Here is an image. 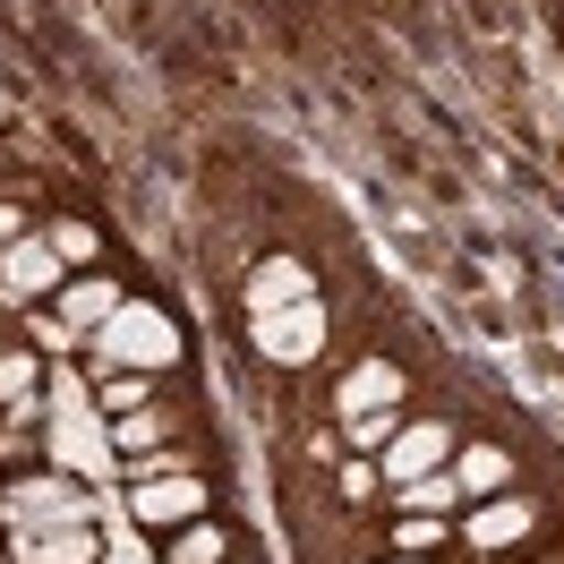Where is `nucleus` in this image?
Listing matches in <instances>:
<instances>
[{
	"label": "nucleus",
	"instance_id": "nucleus-1",
	"mask_svg": "<svg viewBox=\"0 0 564 564\" xmlns=\"http://www.w3.org/2000/svg\"><path fill=\"white\" fill-rule=\"evenodd\" d=\"M86 359H95L104 377L111 368H145V377H154V368L180 359V325L163 317V308H145V300H120V308L86 334Z\"/></svg>",
	"mask_w": 564,
	"mask_h": 564
},
{
	"label": "nucleus",
	"instance_id": "nucleus-2",
	"mask_svg": "<svg viewBox=\"0 0 564 564\" xmlns=\"http://www.w3.org/2000/svg\"><path fill=\"white\" fill-rule=\"evenodd\" d=\"M0 513H9V530H69V522H95V496L69 470H43V479H18L0 496Z\"/></svg>",
	"mask_w": 564,
	"mask_h": 564
},
{
	"label": "nucleus",
	"instance_id": "nucleus-3",
	"mask_svg": "<svg viewBox=\"0 0 564 564\" xmlns=\"http://www.w3.org/2000/svg\"><path fill=\"white\" fill-rule=\"evenodd\" d=\"M43 445H52V470H69V479H86V488H111V479H120V445H111L104 411L52 420V427H43Z\"/></svg>",
	"mask_w": 564,
	"mask_h": 564
},
{
	"label": "nucleus",
	"instance_id": "nucleus-4",
	"mask_svg": "<svg viewBox=\"0 0 564 564\" xmlns=\"http://www.w3.org/2000/svg\"><path fill=\"white\" fill-rule=\"evenodd\" d=\"M61 282H69V265L52 257V240H9L0 248V300H9V308H43Z\"/></svg>",
	"mask_w": 564,
	"mask_h": 564
},
{
	"label": "nucleus",
	"instance_id": "nucleus-5",
	"mask_svg": "<svg viewBox=\"0 0 564 564\" xmlns=\"http://www.w3.org/2000/svg\"><path fill=\"white\" fill-rule=\"evenodd\" d=\"M257 351L274 359V368H308V359L325 351V308H317V300H300V308L257 317Z\"/></svg>",
	"mask_w": 564,
	"mask_h": 564
},
{
	"label": "nucleus",
	"instance_id": "nucleus-6",
	"mask_svg": "<svg viewBox=\"0 0 564 564\" xmlns=\"http://www.w3.org/2000/svg\"><path fill=\"white\" fill-rule=\"evenodd\" d=\"M454 462V436H445V420H402L386 445V488H411L420 470H445Z\"/></svg>",
	"mask_w": 564,
	"mask_h": 564
},
{
	"label": "nucleus",
	"instance_id": "nucleus-7",
	"mask_svg": "<svg viewBox=\"0 0 564 564\" xmlns=\"http://www.w3.org/2000/svg\"><path fill=\"white\" fill-rule=\"evenodd\" d=\"M129 513H138L145 530L197 522V513H206V488H197V470H172V479H138V488H129Z\"/></svg>",
	"mask_w": 564,
	"mask_h": 564
},
{
	"label": "nucleus",
	"instance_id": "nucleus-8",
	"mask_svg": "<svg viewBox=\"0 0 564 564\" xmlns=\"http://www.w3.org/2000/svg\"><path fill=\"white\" fill-rule=\"evenodd\" d=\"M9 556L18 564H104V530L69 522V530H9Z\"/></svg>",
	"mask_w": 564,
	"mask_h": 564
},
{
	"label": "nucleus",
	"instance_id": "nucleus-9",
	"mask_svg": "<svg viewBox=\"0 0 564 564\" xmlns=\"http://www.w3.org/2000/svg\"><path fill=\"white\" fill-rule=\"evenodd\" d=\"M317 282H308V265L300 257H265L257 274H248V317H274V308H300Z\"/></svg>",
	"mask_w": 564,
	"mask_h": 564
},
{
	"label": "nucleus",
	"instance_id": "nucleus-10",
	"mask_svg": "<svg viewBox=\"0 0 564 564\" xmlns=\"http://www.w3.org/2000/svg\"><path fill=\"white\" fill-rule=\"evenodd\" d=\"M539 522V513H530V496H479V513H470V547H479V556H496V547H513V539H522V530Z\"/></svg>",
	"mask_w": 564,
	"mask_h": 564
},
{
	"label": "nucleus",
	"instance_id": "nucleus-11",
	"mask_svg": "<svg viewBox=\"0 0 564 564\" xmlns=\"http://www.w3.org/2000/svg\"><path fill=\"white\" fill-rule=\"evenodd\" d=\"M334 402H343V420H359V411H393V402H402V368H393V359H359Z\"/></svg>",
	"mask_w": 564,
	"mask_h": 564
},
{
	"label": "nucleus",
	"instance_id": "nucleus-12",
	"mask_svg": "<svg viewBox=\"0 0 564 564\" xmlns=\"http://www.w3.org/2000/svg\"><path fill=\"white\" fill-rule=\"evenodd\" d=\"M120 300H129V291H120V282H104V274H77V282H61V317H69L77 334H95V325H104L111 308H120Z\"/></svg>",
	"mask_w": 564,
	"mask_h": 564
},
{
	"label": "nucleus",
	"instance_id": "nucleus-13",
	"mask_svg": "<svg viewBox=\"0 0 564 564\" xmlns=\"http://www.w3.org/2000/svg\"><path fill=\"white\" fill-rule=\"evenodd\" d=\"M454 479H462V496H488L513 479V454L505 445H470V454H454Z\"/></svg>",
	"mask_w": 564,
	"mask_h": 564
},
{
	"label": "nucleus",
	"instance_id": "nucleus-14",
	"mask_svg": "<svg viewBox=\"0 0 564 564\" xmlns=\"http://www.w3.org/2000/svg\"><path fill=\"white\" fill-rule=\"evenodd\" d=\"M95 411H111V420H129V411H154V377H145V368H111L104 393H95Z\"/></svg>",
	"mask_w": 564,
	"mask_h": 564
},
{
	"label": "nucleus",
	"instance_id": "nucleus-15",
	"mask_svg": "<svg viewBox=\"0 0 564 564\" xmlns=\"http://www.w3.org/2000/svg\"><path fill=\"white\" fill-rule=\"evenodd\" d=\"M393 496H402L411 513H454V505H462V479H454V462H445V470H420L411 488H393Z\"/></svg>",
	"mask_w": 564,
	"mask_h": 564
},
{
	"label": "nucleus",
	"instance_id": "nucleus-16",
	"mask_svg": "<svg viewBox=\"0 0 564 564\" xmlns=\"http://www.w3.org/2000/svg\"><path fill=\"white\" fill-rule=\"evenodd\" d=\"M111 445H120V462H138L163 445V411H129V420H111Z\"/></svg>",
	"mask_w": 564,
	"mask_h": 564
},
{
	"label": "nucleus",
	"instance_id": "nucleus-17",
	"mask_svg": "<svg viewBox=\"0 0 564 564\" xmlns=\"http://www.w3.org/2000/svg\"><path fill=\"white\" fill-rule=\"evenodd\" d=\"M43 402H52V420H86V411H95V393L77 386V368H52V377H43Z\"/></svg>",
	"mask_w": 564,
	"mask_h": 564
},
{
	"label": "nucleus",
	"instance_id": "nucleus-18",
	"mask_svg": "<svg viewBox=\"0 0 564 564\" xmlns=\"http://www.w3.org/2000/svg\"><path fill=\"white\" fill-rule=\"evenodd\" d=\"M26 393H43L35 351H0V411H9V402H26Z\"/></svg>",
	"mask_w": 564,
	"mask_h": 564
},
{
	"label": "nucleus",
	"instance_id": "nucleus-19",
	"mask_svg": "<svg viewBox=\"0 0 564 564\" xmlns=\"http://www.w3.org/2000/svg\"><path fill=\"white\" fill-rule=\"evenodd\" d=\"M43 240H52V257H61V265H86V257H95V231H86V223H52Z\"/></svg>",
	"mask_w": 564,
	"mask_h": 564
},
{
	"label": "nucleus",
	"instance_id": "nucleus-20",
	"mask_svg": "<svg viewBox=\"0 0 564 564\" xmlns=\"http://www.w3.org/2000/svg\"><path fill=\"white\" fill-rule=\"evenodd\" d=\"M26 334H35L43 351H77V343H86V334H77L69 317H43V308H26Z\"/></svg>",
	"mask_w": 564,
	"mask_h": 564
},
{
	"label": "nucleus",
	"instance_id": "nucleus-21",
	"mask_svg": "<svg viewBox=\"0 0 564 564\" xmlns=\"http://www.w3.org/2000/svg\"><path fill=\"white\" fill-rule=\"evenodd\" d=\"M393 547H402V556H427V547H436V513H411V522L393 530Z\"/></svg>",
	"mask_w": 564,
	"mask_h": 564
},
{
	"label": "nucleus",
	"instance_id": "nucleus-22",
	"mask_svg": "<svg viewBox=\"0 0 564 564\" xmlns=\"http://www.w3.org/2000/svg\"><path fill=\"white\" fill-rule=\"evenodd\" d=\"M172 556H180V564H223V530H188Z\"/></svg>",
	"mask_w": 564,
	"mask_h": 564
},
{
	"label": "nucleus",
	"instance_id": "nucleus-23",
	"mask_svg": "<svg viewBox=\"0 0 564 564\" xmlns=\"http://www.w3.org/2000/svg\"><path fill=\"white\" fill-rule=\"evenodd\" d=\"M393 427H402L393 411H359V420H351V445H393Z\"/></svg>",
	"mask_w": 564,
	"mask_h": 564
},
{
	"label": "nucleus",
	"instance_id": "nucleus-24",
	"mask_svg": "<svg viewBox=\"0 0 564 564\" xmlns=\"http://www.w3.org/2000/svg\"><path fill=\"white\" fill-rule=\"evenodd\" d=\"M343 488H351V505H359V496H377V488H386V470H368V462H351V470H343Z\"/></svg>",
	"mask_w": 564,
	"mask_h": 564
},
{
	"label": "nucleus",
	"instance_id": "nucleus-25",
	"mask_svg": "<svg viewBox=\"0 0 564 564\" xmlns=\"http://www.w3.org/2000/svg\"><path fill=\"white\" fill-rule=\"evenodd\" d=\"M9 240H26V231H18V206H0V248Z\"/></svg>",
	"mask_w": 564,
	"mask_h": 564
},
{
	"label": "nucleus",
	"instance_id": "nucleus-26",
	"mask_svg": "<svg viewBox=\"0 0 564 564\" xmlns=\"http://www.w3.org/2000/svg\"><path fill=\"white\" fill-rule=\"evenodd\" d=\"M393 564H427V556H393Z\"/></svg>",
	"mask_w": 564,
	"mask_h": 564
}]
</instances>
